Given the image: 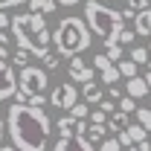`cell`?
Returning <instances> with one entry per match:
<instances>
[{"label": "cell", "instance_id": "42", "mask_svg": "<svg viewBox=\"0 0 151 151\" xmlns=\"http://www.w3.org/2000/svg\"><path fill=\"white\" fill-rule=\"evenodd\" d=\"M3 134H6V122L0 119V139H3Z\"/></svg>", "mask_w": 151, "mask_h": 151}, {"label": "cell", "instance_id": "24", "mask_svg": "<svg viewBox=\"0 0 151 151\" xmlns=\"http://www.w3.org/2000/svg\"><path fill=\"white\" fill-rule=\"evenodd\" d=\"M134 113H137V122H139V125L151 134V108H137Z\"/></svg>", "mask_w": 151, "mask_h": 151}, {"label": "cell", "instance_id": "34", "mask_svg": "<svg viewBox=\"0 0 151 151\" xmlns=\"http://www.w3.org/2000/svg\"><path fill=\"white\" fill-rule=\"evenodd\" d=\"M96 108H102L105 113H113V111H116V105H113V99H108V96H105V99H102V102H99Z\"/></svg>", "mask_w": 151, "mask_h": 151}, {"label": "cell", "instance_id": "37", "mask_svg": "<svg viewBox=\"0 0 151 151\" xmlns=\"http://www.w3.org/2000/svg\"><path fill=\"white\" fill-rule=\"evenodd\" d=\"M108 99H113V102H119V99H122V90H119L116 84H111V90H108Z\"/></svg>", "mask_w": 151, "mask_h": 151}, {"label": "cell", "instance_id": "45", "mask_svg": "<svg viewBox=\"0 0 151 151\" xmlns=\"http://www.w3.org/2000/svg\"><path fill=\"white\" fill-rule=\"evenodd\" d=\"M148 52H151V41H148Z\"/></svg>", "mask_w": 151, "mask_h": 151}, {"label": "cell", "instance_id": "13", "mask_svg": "<svg viewBox=\"0 0 151 151\" xmlns=\"http://www.w3.org/2000/svg\"><path fill=\"white\" fill-rule=\"evenodd\" d=\"M55 128H58V137H73V134L78 131V119L67 113V116H61L55 122Z\"/></svg>", "mask_w": 151, "mask_h": 151}, {"label": "cell", "instance_id": "3", "mask_svg": "<svg viewBox=\"0 0 151 151\" xmlns=\"http://www.w3.org/2000/svg\"><path fill=\"white\" fill-rule=\"evenodd\" d=\"M52 44H55V52L58 55H78V52H84L87 47H90V29H87V23L81 18H61V23L55 26V32H52Z\"/></svg>", "mask_w": 151, "mask_h": 151}, {"label": "cell", "instance_id": "10", "mask_svg": "<svg viewBox=\"0 0 151 151\" xmlns=\"http://www.w3.org/2000/svg\"><path fill=\"white\" fill-rule=\"evenodd\" d=\"M125 93L131 96V99H145V96H148V81H145V76H131L128 84H125Z\"/></svg>", "mask_w": 151, "mask_h": 151}, {"label": "cell", "instance_id": "41", "mask_svg": "<svg viewBox=\"0 0 151 151\" xmlns=\"http://www.w3.org/2000/svg\"><path fill=\"white\" fill-rule=\"evenodd\" d=\"M0 151H18V148H15V145L9 142V145H0Z\"/></svg>", "mask_w": 151, "mask_h": 151}, {"label": "cell", "instance_id": "21", "mask_svg": "<svg viewBox=\"0 0 151 151\" xmlns=\"http://www.w3.org/2000/svg\"><path fill=\"white\" fill-rule=\"evenodd\" d=\"M137 67H139V64H137V61H131V58H128V61H116V70H119V76H122V78L137 76Z\"/></svg>", "mask_w": 151, "mask_h": 151}, {"label": "cell", "instance_id": "4", "mask_svg": "<svg viewBox=\"0 0 151 151\" xmlns=\"http://www.w3.org/2000/svg\"><path fill=\"white\" fill-rule=\"evenodd\" d=\"M84 23H87V29H90L96 38H102V41H113L116 32L125 26L122 12L105 6L102 0H87V3H84Z\"/></svg>", "mask_w": 151, "mask_h": 151}, {"label": "cell", "instance_id": "46", "mask_svg": "<svg viewBox=\"0 0 151 151\" xmlns=\"http://www.w3.org/2000/svg\"><path fill=\"white\" fill-rule=\"evenodd\" d=\"M148 108H151V105H148Z\"/></svg>", "mask_w": 151, "mask_h": 151}, {"label": "cell", "instance_id": "29", "mask_svg": "<svg viewBox=\"0 0 151 151\" xmlns=\"http://www.w3.org/2000/svg\"><path fill=\"white\" fill-rule=\"evenodd\" d=\"M119 111H122V113H134V111H137V99H131V96L125 93L122 99H119Z\"/></svg>", "mask_w": 151, "mask_h": 151}, {"label": "cell", "instance_id": "8", "mask_svg": "<svg viewBox=\"0 0 151 151\" xmlns=\"http://www.w3.org/2000/svg\"><path fill=\"white\" fill-rule=\"evenodd\" d=\"M67 73H70V81L73 84H87V81H93V67L84 61V58L78 55H70V64H67Z\"/></svg>", "mask_w": 151, "mask_h": 151}, {"label": "cell", "instance_id": "15", "mask_svg": "<svg viewBox=\"0 0 151 151\" xmlns=\"http://www.w3.org/2000/svg\"><path fill=\"white\" fill-rule=\"evenodd\" d=\"M102 99H105L102 87H99V84H93V81H87V84H84V102H87V105H99Z\"/></svg>", "mask_w": 151, "mask_h": 151}, {"label": "cell", "instance_id": "19", "mask_svg": "<svg viewBox=\"0 0 151 151\" xmlns=\"http://www.w3.org/2000/svg\"><path fill=\"white\" fill-rule=\"evenodd\" d=\"M125 131H128V137H131V142H134V145H137V142H145V139H148V131H145V128H142L139 122L128 125Z\"/></svg>", "mask_w": 151, "mask_h": 151}, {"label": "cell", "instance_id": "31", "mask_svg": "<svg viewBox=\"0 0 151 151\" xmlns=\"http://www.w3.org/2000/svg\"><path fill=\"white\" fill-rule=\"evenodd\" d=\"M90 122H99V125H108V113L102 111V108H96V111H90Z\"/></svg>", "mask_w": 151, "mask_h": 151}, {"label": "cell", "instance_id": "32", "mask_svg": "<svg viewBox=\"0 0 151 151\" xmlns=\"http://www.w3.org/2000/svg\"><path fill=\"white\" fill-rule=\"evenodd\" d=\"M128 9H134V12H142V9H151V0H128Z\"/></svg>", "mask_w": 151, "mask_h": 151}, {"label": "cell", "instance_id": "20", "mask_svg": "<svg viewBox=\"0 0 151 151\" xmlns=\"http://www.w3.org/2000/svg\"><path fill=\"white\" fill-rule=\"evenodd\" d=\"M116 44H122V47H128V44H134L137 41V32H134V26H122L119 32H116V38H113Z\"/></svg>", "mask_w": 151, "mask_h": 151}, {"label": "cell", "instance_id": "33", "mask_svg": "<svg viewBox=\"0 0 151 151\" xmlns=\"http://www.w3.org/2000/svg\"><path fill=\"white\" fill-rule=\"evenodd\" d=\"M23 3H29V0H0V9H3V12H6V9H18Z\"/></svg>", "mask_w": 151, "mask_h": 151}, {"label": "cell", "instance_id": "38", "mask_svg": "<svg viewBox=\"0 0 151 151\" xmlns=\"http://www.w3.org/2000/svg\"><path fill=\"white\" fill-rule=\"evenodd\" d=\"M128 151H151V142L145 139V142H137V145H131Z\"/></svg>", "mask_w": 151, "mask_h": 151}, {"label": "cell", "instance_id": "7", "mask_svg": "<svg viewBox=\"0 0 151 151\" xmlns=\"http://www.w3.org/2000/svg\"><path fill=\"white\" fill-rule=\"evenodd\" d=\"M15 93H18V76H15V70H12L9 61L0 58V102L12 99Z\"/></svg>", "mask_w": 151, "mask_h": 151}, {"label": "cell", "instance_id": "25", "mask_svg": "<svg viewBox=\"0 0 151 151\" xmlns=\"http://www.w3.org/2000/svg\"><path fill=\"white\" fill-rule=\"evenodd\" d=\"M9 41H12V38L0 29V58H3V61H9V58H12V47H9Z\"/></svg>", "mask_w": 151, "mask_h": 151}, {"label": "cell", "instance_id": "35", "mask_svg": "<svg viewBox=\"0 0 151 151\" xmlns=\"http://www.w3.org/2000/svg\"><path fill=\"white\" fill-rule=\"evenodd\" d=\"M116 139H119V145H122V148H131V145H134L131 137H128V131H119V134H116Z\"/></svg>", "mask_w": 151, "mask_h": 151}, {"label": "cell", "instance_id": "44", "mask_svg": "<svg viewBox=\"0 0 151 151\" xmlns=\"http://www.w3.org/2000/svg\"><path fill=\"white\" fill-rule=\"evenodd\" d=\"M148 70H151V58H148Z\"/></svg>", "mask_w": 151, "mask_h": 151}, {"label": "cell", "instance_id": "23", "mask_svg": "<svg viewBox=\"0 0 151 151\" xmlns=\"http://www.w3.org/2000/svg\"><path fill=\"white\" fill-rule=\"evenodd\" d=\"M102 84H116V81H119V78H122V76H119V70H116V64H111V67H105V70H102Z\"/></svg>", "mask_w": 151, "mask_h": 151}, {"label": "cell", "instance_id": "14", "mask_svg": "<svg viewBox=\"0 0 151 151\" xmlns=\"http://www.w3.org/2000/svg\"><path fill=\"white\" fill-rule=\"evenodd\" d=\"M58 9L55 0H29V12H38V15H52Z\"/></svg>", "mask_w": 151, "mask_h": 151}, {"label": "cell", "instance_id": "26", "mask_svg": "<svg viewBox=\"0 0 151 151\" xmlns=\"http://www.w3.org/2000/svg\"><path fill=\"white\" fill-rule=\"evenodd\" d=\"M70 116H76V119H87V116H90V108H87V102H76L73 108H70Z\"/></svg>", "mask_w": 151, "mask_h": 151}, {"label": "cell", "instance_id": "9", "mask_svg": "<svg viewBox=\"0 0 151 151\" xmlns=\"http://www.w3.org/2000/svg\"><path fill=\"white\" fill-rule=\"evenodd\" d=\"M52 151H96V148H93V142L87 137L73 134V137H61L55 145H52Z\"/></svg>", "mask_w": 151, "mask_h": 151}, {"label": "cell", "instance_id": "18", "mask_svg": "<svg viewBox=\"0 0 151 151\" xmlns=\"http://www.w3.org/2000/svg\"><path fill=\"white\" fill-rule=\"evenodd\" d=\"M38 61L44 64V70H47V73H52V70H58V67H61V55H58V52H44Z\"/></svg>", "mask_w": 151, "mask_h": 151}, {"label": "cell", "instance_id": "12", "mask_svg": "<svg viewBox=\"0 0 151 151\" xmlns=\"http://www.w3.org/2000/svg\"><path fill=\"white\" fill-rule=\"evenodd\" d=\"M131 113H122V111H113L111 116H108V131L113 134H119V131H125L128 125H131V119H128Z\"/></svg>", "mask_w": 151, "mask_h": 151}, {"label": "cell", "instance_id": "27", "mask_svg": "<svg viewBox=\"0 0 151 151\" xmlns=\"http://www.w3.org/2000/svg\"><path fill=\"white\" fill-rule=\"evenodd\" d=\"M148 58H151V52L145 47H134L131 50V61H137V64H148Z\"/></svg>", "mask_w": 151, "mask_h": 151}, {"label": "cell", "instance_id": "39", "mask_svg": "<svg viewBox=\"0 0 151 151\" xmlns=\"http://www.w3.org/2000/svg\"><path fill=\"white\" fill-rule=\"evenodd\" d=\"M9 23H12V18H9V15H6V12H3V9H0V29H6V26H9Z\"/></svg>", "mask_w": 151, "mask_h": 151}, {"label": "cell", "instance_id": "22", "mask_svg": "<svg viewBox=\"0 0 151 151\" xmlns=\"http://www.w3.org/2000/svg\"><path fill=\"white\" fill-rule=\"evenodd\" d=\"M32 52H29V50H15V52H12V58H9V61H15V64H18V67H26V64H32Z\"/></svg>", "mask_w": 151, "mask_h": 151}, {"label": "cell", "instance_id": "17", "mask_svg": "<svg viewBox=\"0 0 151 151\" xmlns=\"http://www.w3.org/2000/svg\"><path fill=\"white\" fill-rule=\"evenodd\" d=\"M105 55H108L113 64H116V61H122L125 50H122V44H116V41H105Z\"/></svg>", "mask_w": 151, "mask_h": 151}, {"label": "cell", "instance_id": "6", "mask_svg": "<svg viewBox=\"0 0 151 151\" xmlns=\"http://www.w3.org/2000/svg\"><path fill=\"white\" fill-rule=\"evenodd\" d=\"M50 102H52V108H61V111H70L76 102H78V90H76L73 81H61L52 87V93H50Z\"/></svg>", "mask_w": 151, "mask_h": 151}, {"label": "cell", "instance_id": "1", "mask_svg": "<svg viewBox=\"0 0 151 151\" xmlns=\"http://www.w3.org/2000/svg\"><path fill=\"white\" fill-rule=\"evenodd\" d=\"M6 134L18 151H44L52 134V119L41 108L15 102L6 113Z\"/></svg>", "mask_w": 151, "mask_h": 151}, {"label": "cell", "instance_id": "30", "mask_svg": "<svg viewBox=\"0 0 151 151\" xmlns=\"http://www.w3.org/2000/svg\"><path fill=\"white\" fill-rule=\"evenodd\" d=\"M113 61L108 55H105V52H99V55H93V70H99V73H102V70H105V67H111Z\"/></svg>", "mask_w": 151, "mask_h": 151}, {"label": "cell", "instance_id": "28", "mask_svg": "<svg viewBox=\"0 0 151 151\" xmlns=\"http://www.w3.org/2000/svg\"><path fill=\"white\" fill-rule=\"evenodd\" d=\"M99 151H122V145H119L116 137H105V139L99 142Z\"/></svg>", "mask_w": 151, "mask_h": 151}, {"label": "cell", "instance_id": "43", "mask_svg": "<svg viewBox=\"0 0 151 151\" xmlns=\"http://www.w3.org/2000/svg\"><path fill=\"white\" fill-rule=\"evenodd\" d=\"M145 81H148V90H151V70L145 73Z\"/></svg>", "mask_w": 151, "mask_h": 151}, {"label": "cell", "instance_id": "5", "mask_svg": "<svg viewBox=\"0 0 151 151\" xmlns=\"http://www.w3.org/2000/svg\"><path fill=\"white\" fill-rule=\"evenodd\" d=\"M47 70L44 67H38V64H26V67H20L18 73V102H26V99H32V96H44L47 93Z\"/></svg>", "mask_w": 151, "mask_h": 151}, {"label": "cell", "instance_id": "40", "mask_svg": "<svg viewBox=\"0 0 151 151\" xmlns=\"http://www.w3.org/2000/svg\"><path fill=\"white\" fill-rule=\"evenodd\" d=\"M58 6H76V3H81V0H55Z\"/></svg>", "mask_w": 151, "mask_h": 151}, {"label": "cell", "instance_id": "2", "mask_svg": "<svg viewBox=\"0 0 151 151\" xmlns=\"http://www.w3.org/2000/svg\"><path fill=\"white\" fill-rule=\"evenodd\" d=\"M12 38L18 41L20 50H29L35 58H41L44 52H50V44H52V32L47 26V18L29 12V15H15L12 18Z\"/></svg>", "mask_w": 151, "mask_h": 151}, {"label": "cell", "instance_id": "36", "mask_svg": "<svg viewBox=\"0 0 151 151\" xmlns=\"http://www.w3.org/2000/svg\"><path fill=\"white\" fill-rule=\"evenodd\" d=\"M23 105H32V108H41V105H47V93H44V96H32V99H26Z\"/></svg>", "mask_w": 151, "mask_h": 151}, {"label": "cell", "instance_id": "16", "mask_svg": "<svg viewBox=\"0 0 151 151\" xmlns=\"http://www.w3.org/2000/svg\"><path fill=\"white\" fill-rule=\"evenodd\" d=\"M90 142H102L105 137H108V125H99V122H90V128H87V134H84Z\"/></svg>", "mask_w": 151, "mask_h": 151}, {"label": "cell", "instance_id": "11", "mask_svg": "<svg viewBox=\"0 0 151 151\" xmlns=\"http://www.w3.org/2000/svg\"><path fill=\"white\" fill-rule=\"evenodd\" d=\"M134 32H137V38H151V9L137 12V18H134Z\"/></svg>", "mask_w": 151, "mask_h": 151}]
</instances>
